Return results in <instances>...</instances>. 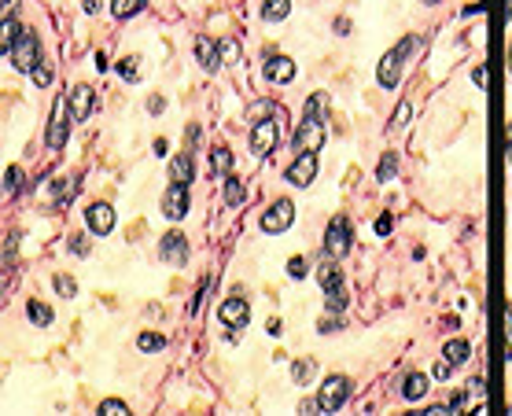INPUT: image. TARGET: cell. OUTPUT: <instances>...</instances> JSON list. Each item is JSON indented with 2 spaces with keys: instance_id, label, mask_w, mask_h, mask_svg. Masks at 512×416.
<instances>
[{
  "instance_id": "43",
  "label": "cell",
  "mask_w": 512,
  "mask_h": 416,
  "mask_svg": "<svg viewBox=\"0 0 512 416\" xmlns=\"http://www.w3.org/2000/svg\"><path fill=\"white\" fill-rule=\"evenodd\" d=\"M424 4H439V0H424Z\"/></svg>"
},
{
  "instance_id": "21",
  "label": "cell",
  "mask_w": 512,
  "mask_h": 416,
  "mask_svg": "<svg viewBox=\"0 0 512 416\" xmlns=\"http://www.w3.org/2000/svg\"><path fill=\"white\" fill-rule=\"evenodd\" d=\"M443 354H446V361H450L454 369H457V365H465V361L472 358V350H468V343H461V339H454V343H446Z\"/></svg>"
},
{
  "instance_id": "15",
  "label": "cell",
  "mask_w": 512,
  "mask_h": 416,
  "mask_svg": "<svg viewBox=\"0 0 512 416\" xmlns=\"http://www.w3.org/2000/svg\"><path fill=\"white\" fill-rule=\"evenodd\" d=\"M85 225H89L96 236H107V232L115 229V210L107 207V203H93V207L85 210Z\"/></svg>"
},
{
  "instance_id": "34",
  "label": "cell",
  "mask_w": 512,
  "mask_h": 416,
  "mask_svg": "<svg viewBox=\"0 0 512 416\" xmlns=\"http://www.w3.org/2000/svg\"><path fill=\"white\" fill-rule=\"evenodd\" d=\"M56 288L70 299V295H74V280H70V277H56Z\"/></svg>"
},
{
  "instance_id": "41",
  "label": "cell",
  "mask_w": 512,
  "mask_h": 416,
  "mask_svg": "<svg viewBox=\"0 0 512 416\" xmlns=\"http://www.w3.org/2000/svg\"><path fill=\"white\" fill-rule=\"evenodd\" d=\"M509 166H512V126H509Z\"/></svg>"
},
{
  "instance_id": "20",
  "label": "cell",
  "mask_w": 512,
  "mask_h": 416,
  "mask_svg": "<svg viewBox=\"0 0 512 416\" xmlns=\"http://www.w3.org/2000/svg\"><path fill=\"white\" fill-rule=\"evenodd\" d=\"M288 12H291V0H266V4H262V19H269V23L288 19Z\"/></svg>"
},
{
  "instance_id": "31",
  "label": "cell",
  "mask_w": 512,
  "mask_h": 416,
  "mask_svg": "<svg viewBox=\"0 0 512 416\" xmlns=\"http://www.w3.org/2000/svg\"><path fill=\"white\" fill-rule=\"evenodd\" d=\"M137 347H140V350H163V347H166V339H163V336H140V339H137Z\"/></svg>"
},
{
  "instance_id": "12",
  "label": "cell",
  "mask_w": 512,
  "mask_h": 416,
  "mask_svg": "<svg viewBox=\"0 0 512 416\" xmlns=\"http://www.w3.org/2000/svg\"><path fill=\"white\" fill-rule=\"evenodd\" d=\"M163 214L166 218L181 221L188 214V185H177V181H170V188H166L163 196Z\"/></svg>"
},
{
  "instance_id": "4",
  "label": "cell",
  "mask_w": 512,
  "mask_h": 416,
  "mask_svg": "<svg viewBox=\"0 0 512 416\" xmlns=\"http://www.w3.org/2000/svg\"><path fill=\"white\" fill-rule=\"evenodd\" d=\"M350 236H354V225H350L347 214H336L328 221V236H325V255L328 258H347L350 251Z\"/></svg>"
},
{
  "instance_id": "25",
  "label": "cell",
  "mask_w": 512,
  "mask_h": 416,
  "mask_svg": "<svg viewBox=\"0 0 512 416\" xmlns=\"http://www.w3.org/2000/svg\"><path fill=\"white\" fill-rule=\"evenodd\" d=\"M26 313H30V321H34V324H52V310H48V306H41V302H30V306H26Z\"/></svg>"
},
{
  "instance_id": "13",
  "label": "cell",
  "mask_w": 512,
  "mask_h": 416,
  "mask_svg": "<svg viewBox=\"0 0 512 416\" xmlns=\"http://www.w3.org/2000/svg\"><path fill=\"white\" fill-rule=\"evenodd\" d=\"M93 107H96V93L89 85H74L70 89V115H74V122H85V118L93 115Z\"/></svg>"
},
{
  "instance_id": "2",
  "label": "cell",
  "mask_w": 512,
  "mask_h": 416,
  "mask_svg": "<svg viewBox=\"0 0 512 416\" xmlns=\"http://www.w3.org/2000/svg\"><path fill=\"white\" fill-rule=\"evenodd\" d=\"M420 48V37H406V41H398L384 59H380V70H376V78L384 89H395L398 81H402V70H406V59L413 56Z\"/></svg>"
},
{
  "instance_id": "10",
  "label": "cell",
  "mask_w": 512,
  "mask_h": 416,
  "mask_svg": "<svg viewBox=\"0 0 512 416\" xmlns=\"http://www.w3.org/2000/svg\"><path fill=\"white\" fill-rule=\"evenodd\" d=\"M291 221H295V207H291L288 199H280V203H273V207L262 214L258 225H262V232H284Z\"/></svg>"
},
{
  "instance_id": "5",
  "label": "cell",
  "mask_w": 512,
  "mask_h": 416,
  "mask_svg": "<svg viewBox=\"0 0 512 416\" xmlns=\"http://www.w3.org/2000/svg\"><path fill=\"white\" fill-rule=\"evenodd\" d=\"M347 398H350V380L347 376H332V380H325L321 394H317V409L321 413H336L339 405H347Z\"/></svg>"
},
{
  "instance_id": "40",
  "label": "cell",
  "mask_w": 512,
  "mask_h": 416,
  "mask_svg": "<svg viewBox=\"0 0 512 416\" xmlns=\"http://www.w3.org/2000/svg\"><path fill=\"white\" fill-rule=\"evenodd\" d=\"M509 358H512V310H509Z\"/></svg>"
},
{
  "instance_id": "3",
  "label": "cell",
  "mask_w": 512,
  "mask_h": 416,
  "mask_svg": "<svg viewBox=\"0 0 512 416\" xmlns=\"http://www.w3.org/2000/svg\"><path fill=\"white\" fill-rule=\"evenodd\" d=\"M317 280H321V288H325V295H328V310L332 313L343 310V306H347V280H343L339 266L325 262V266L317 269Z\"/></svg>"
},
{
  "instance_id": "16",
  "label": "cell",
  "mask_w": 512,
  "mask_h": 416,
  "mask_svg": "<svg viewBox=\"0 0 512 416\" xmlns=\"http://www.w3.org/2000/svg\"><path fill=\"white\" fill-rule=\"evenodd\" d=\"M266 78L269 81H291V78H295V63H291V59H284V56L266 59Z\"/></svg>"
},
{
  "instance_id": "35",
  "label": "cell",
  "mask_w": 512,
  "mask_h": 416,
  "mask_svg": "<svg viewBox=\"0 0 512 416\" xmlns=\"http://www.w3.org/2000/svg\"><path fill=\"white\" fill-rule=\"evenodd\" d=\"M376 232H380V236H387V232H391V214H380V221H376Z\"/></svg>"
},
{
  "instance_id": "36",
  "label": "cell",
  "mask_w": 512,
  "mask_h": 416,
  "mask_svg": "<svg viewBox=\"0 0 512 416\" xmlns=\"http://www.w3.org/2000/svg\"><path fill=\"white\" fill-rule=\"evenodd\" d=\"M34 78H37V85H52V74H48V67H37Z\"/></svg>"
},
{
  "instance_id": "1",
  "label": "cell",
  "mask_w": 512,
  "mask_h": 416,
  "mask_svg": "<svg viewBox=\"0 0 512 416\" xmlns=\"http://www.w3.org/2000/svg\"><path fill=\"white\" fill-rule=\"evenodd\" d=\"M4 52L12 59L15 70H23V74H34L41 67V48H37V34L30 26H23L19 19L12 15L8 8V19H4Z\"/></svg>"
},
{
  "instance_id": "39",
  "label": "cell",
  "mask_w": 512,
  "mask_h": 416,
  "mask_svg": "<svg viewBox=\"0 0 512 416\" xmlns=\"http://www.w3.org/2000/svg\"><path fill=\"white\" fill-rule=\"evenodd\" d=\"M406 118H409V104H402V107H398V111H395V126H402Z\"/></svg>"
},
{
  "instance_id": "28",
  "label": "cell",
  "mask_w": 512,
  "mask_h": 416,
  "mask_svg": "<svg viewBox=\"0 0 512 416\" xmlns=\"http://www.w3.org/2000/svg\"><path fill=\"white\" fill-rule=\"evenodd\" d=\"M118 74H122V78H126V81H137V78H140L137 59H122V63H118Z\"/></svg>"
},
{
  "instance_id": "29",
  "label": "cell",
  "mask_w": 512,
  "mask_h": 416,
  "mask_svg": "<svg viewBox=\"0 0 512 416\" xmlns=\"http://www.w3.org/2000/svg\"><path fill=\"white\" fill-rule=\"evenodd\" d=\"M218 52H222V63H236V56H240V45H236V41H222V45H218Z\"/></svg>"
},
{
  "instance_id": "22",
  "label": "cell",
  "mask_w": 512,
  "mask_h": 416,
  "mask_svg": "<svg viewBox=\"0 0 512 416\" xmlns=\"http://www.w3.org/2000/svg\"><path fill=\"white\" fill-rule=\"evenodd\" d=\"M229 170H233V151L214 148V177H225Z\"/></svg>"
},
{
  "instance_id": "18",
  "label": "cell",
  "mask_w": 512,
  "mask_h": 416,
  "mask_svg": "<svg viewBox=\"0 0 512 416\" xmlns=\"http://www.w3.org/2000/svg\"><path fill=\"white\" fill-rule=\"evenodd\" d=\"M402 394H406L409 402H420V398L428 394V376H420V372H409L406 383H402Z\"/></svg>"
},
{
  "instance_id": "27",
  "label": "cell",
  "mask_w": 512,
  "mask_h": 416,
  "mask_svg": "<svg viewBox=\"0 0 512 416\" xmlns=\"http://www.w3.org/2000/svg\"><path fill=\"white\" fill-rule=\"evenodd\" d=\"M100 413H104V416H126V413H129V405H126V402H118V398H115V402L107 398V402L100 405Z\"/></svg>"
},
{
  "instance_id": "30",
  "label": "cell",
  "mask_w": 512,
  "mask_h": 416,
  "mask_svg": "<svg viewBox=\"0 0 512 416\" xmlns=\"http://www.w3.org/2000/svg\"><path fill=\"white\" fill-rule=\"evenodd\" d=\"M391 174H395V155H384L380 170H376V181H391Z\"/></svg>"
},
{
  "instance_id": "9",
  "label": "cell",
  "mask_w": 512,
  "mask_h": 416,
  "mask_svg": "<svg viewBox=\"0 0 512 416\" xmlns=\"http://www.w3.org/2000/svg\"><path fill=\"white\" fill-rule=\"evenodd\" d=\"M317 177V151H299V159L288 166V181L295 188H310Z\"/></svg>"
},
{
  "instance_id": "8",
  "label": "cell",
  "mask_w": 512,
  "mask_h": 416,
  "mask_svg": "<svg viewBox=\"0 0 512 416\" xmlns=\"http://www.w3.org/2000/svg\"><path fill=\"white\" fill-rule=\"evenodd\" d=\"M299 151H317L321 144H325V118H314L306 115L303 126H299V133H295V140H291Z\"/></svg>"
},
{
  "instance_id": "32",
  "label": "cell",
  "mask_w": 512,
  "mask_h": 416,
  "mask_svg": "<svg viewBox=\"0 0 512 416\" xmlns=\"http://www.w3.org/2000/svg\"><path fill=\"white\" fill-rule=\"evenodd\" d=\"M288 273H291V277H306V258H291Z\"/></svg>"
},
{
  "instance_id": "11",
  "label": "cell",
  "mask_w": 512,
  "mask_h": 416,
  "mask_svg": "<svg viewBox=\"0 0 512 416\" xmlns=\"http://www.w3.org/2000/svg\"><path fill=\"white\" fill-rule=\"evenodd\" d=\"M273 148H277V122H273V118H262V122L251 129V151L262 159V155H269Z\"/></svg>"
},
{
  "instance_id": "23",
  "label": "cell",
  "mask_w": 512,
  "mask_h": 416,
  "mask_svg": "<svg viewBox=\"0 0 512 416\" xmlns=\"http://www.w3.org/2000/svg\"><path fill=\"white\" fill-rule=\"evenodd\" d=\"M140 8H144V0H115V4H111L115 19H129V15H137Z\"/></svg>"
},
{
  "instance_id": "26",
  "label": "cell",
  "mask_w": 512,
  "mask_h": 416,
  "mask_svg": "<svg viewBox=\"0 0 512 416\" xmlns=\"http://www.w3.org/2000/svg\"><path fill=\"white\" fill-rule=\"evenodd\" d=\"M291 372H295V380H299V383H306L310 376H314V361H310V358L295 361V365H291Z\"/></svg>"
},
{
  "instance_id": "14",
  "label": "cell",
  "mask_w": 512,
  "mask_h": 416,
  "mask_svg": "<svg viewBox=\"0 0 512 416\" xmlns=\"http://www.w3.org/2000/svg\"><path fill=\"white\" fill-rule=\"evenodd\" d=\"M159 255L170 262V266H185L188 262V243L181 232H166L163 243H159Z\"/></svg>"
},
{
  "instance_id": "33",
  "label": "cell",
  "mask_w": 512,
  "mask_h": 416,
  "mask_svg": "<svg viewBox=\"0 0 512 416\" xmlns=\"http://www.w3.org/2000/svg\"><path fill=\"white\" fill-rule=\"evenodd\" d=\"M450 372H454V365H450V361H439V365H435V369H431V376H435V380H446V376H450Z\"/></svg>"
},
{
  "instance_id": "42",
  "label": "cell",
  "mask_w": 512,
  "mask_h": 416,
  "mask_svg": "<svg viewBox=\"0 0 512 416\" xmlns=\"http://www.w3.org/2000/svg\"><path fill=\"white\" fill-rule=\"evenodd\" d=\"M509 70H512V48H509Z\"/></svg>"
},
{
  "instance_id": "38",
  "label": "cell",
  "mask_w": 512,
  "mask_h": 416,
  "mask_svg": "<svg viewBox=\"0 0 512 416\" xmlns=\"http://www.w3.org/2000/svg\"><path fill=\"white\" fill-rule=\"evenodd\" d=\"M70 251H74V255H85V251H89V243H85V240H70Z\"/></svg>"
},
{
  "instance_id": "37",
  "label": "cell",
  "mask_w": 512,
  "mask_h": 416,
  "mask_svg": "<svg viewBox=\"0 0 512 416\" xmlns=\"http://www.w3.org/2000/svg\"><path fill=\"white\" fill-rule=\"evenodd\" d=\"M15 188H19V170L8 166V192H15Z\"/></svg>"
},
{
  "instance_id": "24",
  "label": "cell",
  "mask_w": 512,
  "mask_h": 416,
  "mask_svg": "<svg viewBox=\"0 0 512 416\" xmlns=\"http://www.w3.org/2000/svg\"><path fill=\"white\" fill-rule=\"evenodd\" d=\"M225 199H229V207H240V199H244V185H240L236 177L225 181Z\"/></svg>"
},
{
  "instance_id": "7",
  "label": "cell",
  "mask_w": 512,
  "mask_h": 416,
  "mask_svg": "<svg viewBox=\"0 0 512 416\" xmlns=\"http://www.w3.org/2000/svg\"><path fill=\"white\" fill-rule=\"evenodd\" d=\"M70 111V96H59L56 107H52V122H48V133H45V144L52 151L63 148V140H67V122L74 115H67Z\"/></svg>"
},
{
  "instance_id": "19",
  "label": "cell",
  "mask_w": 512,
  "mask_h": 416,
  "mask_svg": "<svg viewBox=\"0 0 512 416\" xmlns=\"http://www.w3.org/2000/svg\"><path fill=\"white\" fill-rule=\"evenodd\" d=\"M170 177H174L177 185H188V181H192V155H188V151L170 162Z\"/></svg>"
},
{
  "instance_id": "17",
  "label": "cell",
  "mask_w": 512,
  "mask_h": 416,
  "mask_svg": "<svg viewBox=\"0 0 512 416\" xmlns=\"http://www.w3.org/2000/svg\"><path fill=\"white\" fill-rule=\"evenodd\" d=\"M196 56H199V63H203V70H218V63H222L218 45H210L207 37H199L196 41Z\"/></svg>"
},
{
  "instance_id": "6",
  "label": "cell",
  "mask_w": 512,
  "mask_h": 416,
  "mask_svg": "<svg viewBox=\"0 0 512 416\" xmlns=\"http://www.w3.org/2000/svg\"><path fill=\"white\" fill-rule=\"evenodd\" d=\"M218 317H222L225 332H229V343H236V339L244 336V324H247V302L244 299H225L222 310H218Z\"/></svg>"
}]
</instances>
